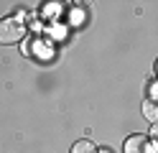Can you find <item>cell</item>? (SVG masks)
Returning <instances> with one entry per match:
<instances>
[{"label":"cell","mask_w":158,"mask_h":153,"mask_svg":"<svg viewBox=\"0 0 158 153\" xmlns=\"http://www.w3.org/2000/svg\"><path fill=\"white\" fill-rule=\"evenodd\" d=\"M156 69H158V64H156Z\"/></svg>","instance_id":"52a82bcc"},{"label":"cell","mask_w":158,"mask_h":153,"mask_svg":"<svg viewBox=\"0 0 158 153\" xmlns=\"http://www.w3.org/2000/svg\"><path fill=\"white\" fill-rule=\"evenodd\" d=\"M143 115H145L148 122H153V125L158 122V102L156 100H148L145 105H143Z\"/></svg>","instance_id":"3957f363"},{"label":"cell","mask_w":158,"mask_h":153,"mask_svg":"<svg viewBox=\"0 0 158 153\" xmlns=\"http://www.w3.org/2000/svg\"><path fill=\"white\" fill-rule=\"evenodd\" d=\"M125 153H153V143L148 135L143 133H135L125 140Z\"/></svg>","instance_id":"7a4b0ae2"},{"label":"cell","mask_w":158,"mask_h":153,"mask_svg":"<svg viewBox=\"0 0 158 153\" xmlns=\"http://www.w3.org/2000/svg\"><path fill=\"white\" fill-rule=\"evenodd\" d=\"M72 153H97V148H94V143H89V140H77L72 146Z\"/></svg>","instance_id":"277c9868"},{"label":"cell","mask_w":158,"mask_h":153,"mask_svg":"<svg viewBox=\"0 0 158 153\" xmlns=\"http://www.w3.org/2000/svg\"><path fill=\"white\" fill-rule=\"evenodd\" d=\"M100 153H110V151H107V148H102V151H100Z\"/></svg>","instance_id":"8992f818"},{"label":"cell","mask_w":158,"mask_h":153,"mask_svg":"<svg viewBox=\"0 0 158 153\" xmlns=\"http://www.w3.org/2000/svg\"><path fill=\"white\" fill-rule=\"evenodd\" d=\"M151 140H153L156 146H158V122H156V125L151 128Z\"/></svg>","instance_id":"5b68a950"},{"label":"cell","mask_w":158,"mask_h":153,"mask_svg":"<svg viewBox=\"0 0 158 153\" xmlns=\"http://www.w3.org/2000/svg\"><path fill=\"white\" fill-rule=\"evenodd\" d=\"M26 36V23L21 18H3L0 20V44L13 46Z\"/></svg>","instance_id":"6da1fadb"}]
</instances>
